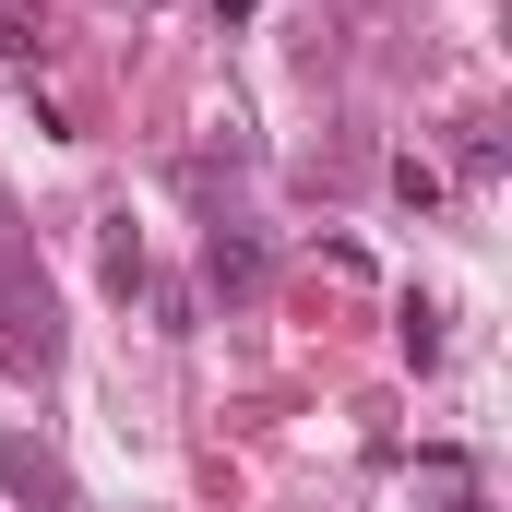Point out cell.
Here are the masks:
<instances>
[{"instance_id":"cell-1","label":"cell","mask_w":512,"mask_h":512,"mask_svg":"<svg viewBox=\"0 0 512 512\" xmlns=\"http://www.w3.org/2000/svg\"><path fill=\"white\" fill-rule=\"evenodd\" d=\"M0 370H24V382L60 370V310H48V274H36L24 227H0Z\"/></svg>"},{"instance_id":"cell-2","label":"cell","mask_w":512,"mask_h":512,"mask_svg":"<svg viewBox=\"0 0 512 512\" xmlns=\"http://www.w3.org/2000/svg\"><path fill=\"white\" fill-rule=\"evenodd\" d=\"M0 501H12V512H72V465H60L48 441L0 429Z\"/></svg>"},{"instance_id":"cell-3","label":"cell","mask_w":512,"mask_h":512,"mask_svg":"<svg viewBox=\"0 0 512 512\" xmlns=\"http://www.w3.org/2000/svg\"><path fill=\"white\" fill-rule=\"evenodd\" d=\"M203 286H215V298H251V286H262V239L239 227V215L203 227Z\"/></svg>"},{"instance_id":"cell-4","label":"cell","mask_w":512,"mask_h":512,"mask_svg":"<svg viewBox=\"0 0 512 512\" xmlns=\"http://www.w3.org/2000/svg\"><path fill=\"white\" fill-rule=\"evenodd\" d=\"M96 274H108V298H143L155 262H143V227L131 215H96Z\"/></svg>"},{"instance_id":"cell-5","label":"cell","mask_w":512,"mask_h":512,"mask_svg":"<svg viewBox=\"0 0 512 512\" xmlns=\"http://www.w3.org/2000/svg\"><path fill=\"white\" fill-rule=\"evenodd\" d=\"M393 334H405V358L429 370V358H441V298H405V310H393Z\"/></svg>"},{"instance_id":"cell-6","label":"cell","mask_w":512,"mask_h":512,"mask_svg":"<svg viewBox=\"0 0 512 512\" xmlns=\"http://www.w3.org/2000/svg\"><path fill=\"white\" fill-rule=\"evenodd\" d=\"M393 203H417V215H429V203H441V167H429V155H393Z\"/></svg>"},{"instance_id":"cell-7","label":"cell","mask_w":512,"mask_h":512,"mask_svg":"<svg viewBox=\"0 0 512 512\" xmlns=\"http://www.w3.org/2000/svg\"><path fill=\"white\" fill-rule=\"evenodd\" d=\"M0 60H36V24L24 12H0Z\"/></svg>"},{"instance_id":"cell-8","label":"cell","mask_w":512,"mask_h":512,"mask_svg":"<svg viewBox=\"0 0 512 512\" xmlns=\"http://www.w3.org/2000/svg\"><path fill=\"white\" fill-rule=\"evenodd\" d=\"M215 12H227V24H239V12H262V0H215Z\"/></svg>"}]
</instances>
